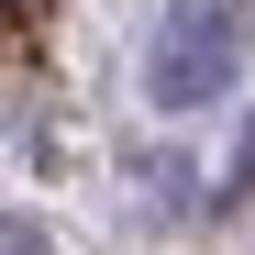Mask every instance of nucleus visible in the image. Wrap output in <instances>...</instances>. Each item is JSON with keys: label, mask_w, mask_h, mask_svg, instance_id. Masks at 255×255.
I'll return each instance as SVG.
<instances>
[{"label": "nucleus", "mask_w": 255, "mask_h": 255, "mask_svg": "<svg viewBox=\"0 0 255 255\" xmlns=\"http://www.w3.org/2000/svg\"><path fill=\"white\" fill-rule=\"evenodd\" d=\"M244 0H166L155 45H144V100L155 111H211L244 78Z\"/></svg>", "instance_id": "nucleus-1"}, {"label": "nucleus", "mask_w": 255, "mask_h": 255, "mask_svg": "<svg viewBox=\"0 0 255 255\" xmlns=\"http://www.w3.org/2000/svg\"><path fill=\"white\" fill-rule=\"evenodd\" d=\"M0 255H45V233H33L22 211H0Z\"/></svg>", "instance_id": "nucleus-2"}]
</instances>
